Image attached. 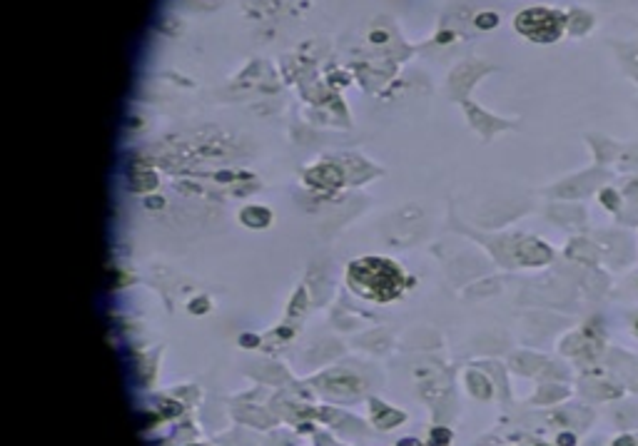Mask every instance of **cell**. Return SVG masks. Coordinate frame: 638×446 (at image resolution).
<instances>
[{
  "label": "cell",
  "mask_w": 638,
  "mask_h": 446,
  "mask_svg": "<svg viewBox=\"0 0 638 446\" xmlns=\"http://www.w3.org/2000/svg\"><path fill=\"white\" fill-rule=\"evenodd\" d=\"M446 441H449V431L446 429H434L431 431V444L434 446H446Z\"/></svg>",
  "instance_id": "cell-3"
},
{
  "label": "cell",
  "mask_w": 638,
  "mask_h": 446,
  "mask_svg": "<svg viewBox=\"0 0 638 446\" xmlns=\"http://www.w3.org/2000/svg\"><path fill=\"white\" fill-rule=\"evenodd\" d=\"M516 28H519L521 33H526L529 38L548 42V40L559 38L561 15L548 13V10H529V13H521V15L516 18Z\"/></svg>",
  "instance_id": "cell-2"
},
{
  "label": "cell",
  "mask_w": 638,
  "mask_h": 446,
  "mask_svg": "<svg viewBox=\"0 0 638 446\" xmlns=\"http://www.w3.org/2000/svg\"><path fill=\"white\" fill-rule=\"evenodd\" d=\"M402 446H419V441H414V439H406V441H402Z\"/></svg>",
  "instance_id": "cell-6"
},
{
  "label": "cell",
  "mask_w": 638,
  "mask_h": 446,
  "mask_svg": "<svg viewBox=\"0 0 638 446\" xmlns=\"http://www.w3.org/2000/svg\"><path fill=\"white\" fill-rule=\"evenodd\" d=\"M559 444H561V446H574V436H571V434H568V436L563 434V436L559 439Z\"/></svg>",
  "instance_id": "cell-4"
},
{
  "label": "cell",
  "mask_w": 638,
  "mask_h": 446,
  "mask_svg": "<svg viewBox=\"0 0 638 446\" xmlns=\"http://www.w3.org/2000/svg\"><path fill=\"white\" fill-rule=\"evenodd\" d=\"M616 446H633V439L623 436V439H619V441H616Z\"/></svg>",
  "instance_id": "cell-5"
},
{
  "label": "cell",
  "mask_w": 638,
  "mask_h": 446,
  "mask_svg": "<svg viewBox=\"0 0 638 446\" xmlns=\"http://www.w3.org/2000/svg\"><path fill=\"white\" fill-rule=\"evenodd\" d=\"M347 279L354 292H359L362 297H369V299H379V302L394 299L402 292V282H404L399 267L389 259H379V257H367V259L351 262Z\"/></svg>",
  "instance_id": "cell-1"
}]
</instances>
